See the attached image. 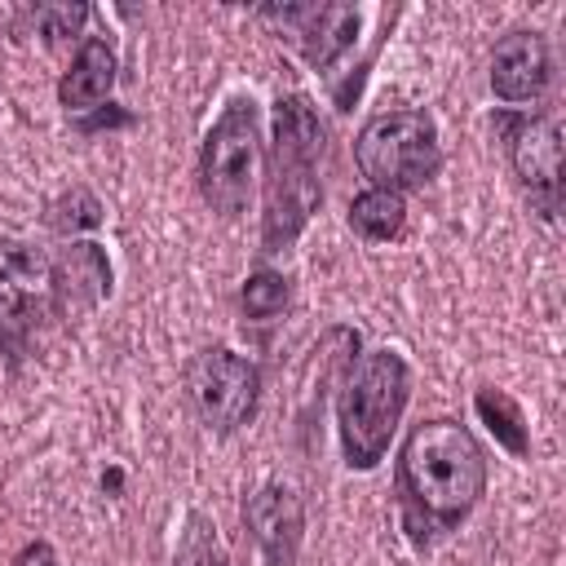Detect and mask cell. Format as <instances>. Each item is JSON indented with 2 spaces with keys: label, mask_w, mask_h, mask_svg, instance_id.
Masks as SVG:
<instances>
[{
  "label": "cell",
  "mask_w": 566,
  "mask_h": 566,
  "mask_svg": "<svg viewBox=\"0 0 566 566\" xmlns=\"http://www.w3.org/2000/svg\"><path fill=\"white\" fill-rule=\"evenodd\" d=\"M486 451L469 424L429 416L407 429L394 464V495L402 531L416 548H429L460 531L486 495Z\"/></svg>",
  "instance_id": "obj_1"
},
{
  "label": "cell",
  "mask_w": 566,
  "mask_h": 566,
  "mask_svg": "<svg viewBox=\"0 0 566 566\" xmlns=\"http://www.w3.org/2000/svg\"><path fill=\"white\" fill-rule=\"evenodd\" d=\"M323 155L327 128L305 93H283L270 115L265 155V208H261V256L287 252L323 203Z\"/></svg>",
  "instance_id": "obj_2"
},
{
  "label": "cell",
  "mask_w": 566,
  "mask_h": 566,
  "mask_svg": "<svg viewBox=\"0 0 566 566\" xmlns=\"http://www.w3.org/2000/svg\"><path fill=\"white\" fill-rule=\"evenodd\" d=\"M407 402L411 367L398 349H367L345 367L336 380V442L354 473H371L389 455Z\"/></svg>",
  "instance_id": "obj_3"
},
{
  "label": "cell",
  "mask_w": 566,
  "mask_h": 566,
  "mask_svg": "<svg viewBox=\"0 0 566 566\" xmlns=\"http://www.w3.org/2000/svg\"><path fill=\"white\" fill-rule=\"evenodd\" d=\"M354 164L376 190H424L442 168V142L429 111L402 106L371 115L354 137Z\"/></svg>",
  "instance_id": "obj_4"
},
{
  "label": "cell",
  "mask_w": 566,
  "mask_h": 566,
  "mask_svg": "<svg viewBox=\"0 0 566 566\" xmlns=\"http://www.w3.org/2000/svg\"><path fill=\"white\" fill-rule=\"evenodd\" d=\"M261 168V111L252 97H230L199 142L195 181L217 217H239L252 199Z\"/></svg>",
  "instance_id": "obj_5"
},
{
  "label": "cell",
  "mask_w": 566,
  "mask_h": 566,
  "mask_svg": "<svg viewBox=\"0 0 566 566\" xmlns=\"http://www.w3.org/2000/svg\"><path fill=\"white\" fill-rule=\"evenodd\" d=\"M53 318V252L27 234H0V354L18 363Z\"/></svg>",
  "instance_id": "obj_6"
},
{
  "label": "cell",
  "mask_w": 566,
  "mask_h": 566,
  "mask_svg": "<svg viewBox=\"0 0 566 566\" xmlns=\"http://www.w3.org/2000/svg\"><path fill=\"white\" fill-rule=\"evenodd\" d=\"M181 385H186L190 411L217 438H230L243 424H252V416L261 407V367L252 358L234 354L230 345H203L186 363Z\"/></svg>",
  "instance_id": "obj_7"
},
{
  "label": "cell",
  "mask_w": 566,
  "mask_h": 566,
  "mask_svg": "<svg viewBox=\"0 0 566 566\" xmlns=\"http://www.w3.org/2000/svg\"><path fill=\"white\" fill-rule=\"evenodd\" d=\"M504 159L544 221L562 212V124L553 111H509L495 119Z\"/></svg>",
  "instance_id": "obj_8"
},
{
  "label": "cell",
  "mask_w": 566,
  "mask_h": 566,
  "mask_svg": "<svg viewBox=\"0 0 566 566\" xmlns=\"http://www.w3.org/2000/svg\"><path fill=\"white\" fill-rule=\"evenodd\" d=\"M256 18L292 31L287 40H296L301 57L314 71H332L358 44V31H363L358 4H265L256 9Z\"/></svg>",
  "instance_id": "obj_9"
},
{
  "label": "cell",
  "mask_w": 566,
  "mask_h": 566,
  "mask_svg": "<svg viewBox=\"0 0 566 566\" xmlns=\"http://www.w3.org/2000/svg\"><path fill=\"white\" fill-rule=\"evenodd\" d=\"M553 44L544 31L535 27H513L509 35H500V44L491 49V71L486 84L495 93V102L504 106H531L544 102L553 88Z\"/></svg>",
  "instance_id": "obj_10"
},
{
  "label": "cell",
  "mask_w": 566,
  "mask_h": 566,
  "mask_svg": "<svg viewBox=\"0 0 566 566\" xmlns=\"http://www.w3.org/2000/svg\"><path fill=\"white\" fill-rule=\"evenodd\" d=\"M243 531L265 566H296L305 544V500L283 482H265L243 500Z\"/></svg>",
  "instance_id": "obj_11"
},
{
  "label": "cell",
  "mask_w": 566,
  "mask_h": 566,
  "mask_svg": "<svg viewBox=\"0 0 566 566\" xmlns=\"http://www.w3.org/2000/svg\"><path fill=\"white\" fill-rule=\"evenodd\" d=\"M111 256L93 239H66L53 252V318L75 323L111 296Z\"/></svg>",
  "instance_id": "obj_12"
},
{
  "label": "cell",
  "mask_w": 566,
  "mask_h": 566,
  "mask_svg": "<svg viewBox=\"0 0 566 566\" xmlns=\"http://www.w3.org/2000/svg\"><path fill=\"white\" fill-rule=\"evenodd\" d=\"M115 75H119V57H115L111 40L106 35H84L80 49L71 53V66L57 80V102L71 115H88V111L111 102Z\"/></svg>",
  "instance_id": "obj_13"
},
{
  "label": "cell",
  "mask_w": 566,
  "mask_h": 566,
  "mask_svg": "<svg viewBox=\"0 0 566 566\" xmlns=\"http://www.w3.org/2000/svg\"><path fill=\"white\" fill-rule=\"evenodd\" d=\"M349 230L358 239H367V243L402 239V230H407V199L394 195V190H376V186L358 190L349 199Z\"/></svg>",
  "instance_id": "obj_14"
},
{
  "label": "cell",
  "mask_w": 566,
  "mask_h": 566,
  "mask_svg": "<svg viewBox=\"0 0 566 566\" xmlns=\"http://www.w3.org/2000/svg\"><path fill=\"white\" fill-rule=\"evenodd\" d=\"M473 411H478V420L486 424V433L495 438V447H504L513 460H526V455H531V424H526V411H522L504 389L478 385Z\"/></svg>",
  "instance_id": "obj_15"
},
{
  "label": "cell",
  "mask_w": 566,
  "mask_h": 566,
  "mask_svg": "<svg viewBox=\"0 0 566 566\" xmlns=\"http://www.w3.org/2000/svg\"><path fill=\"white\" fill-rule=\"evenodd\" d=\"M287 305H292V279L283 270H265L261 265L239 287V314L248 323H274V318L287 314Z\"/></svg>",
  "instance_id": "obj_16"
},
{
  "label": "cell",
  "mask_w": 566,
  "mask_h": 566,
  "mask_svg": "<svg viewBox=\"0 0 566 566\" xmlns=\"http://www.w3.org/2000/svg\"><path fill=\"white\" fill-rule=\"evenodd\" d=\"M44 226L62 239H80V234L102 226V199L88 186H71V190H62L57 199L44 203Z\"/></svg>",
  "instance_id": "obj_17"
},
{
  "label": "cell",
  "mask_w": 566,
  "mask_h": 566,
  "mask_svg": "<svg viewBox=\"0 0 566 566\" xmlns=\"http://www.w3.org/2000/svg\"><path fill=\"white\" fill-rule=\"evenodd\" d=\"M172 566H230V557H226V548L217 539V526L203 513L186 517V531H181V544L172 553Z\"/></svg>",
  "instance_id": "obj_18"
},
{
  "label": "cell",
  "mask_w": 566,
  "mask_h": 566,
  "mask_svg": "<svg viewBox=\"0 0 566 566\" xmlns=\"http://www.w3.org/2000/svg\"><path fill=\"white\" fill-rule=\"evenodd\" d=\"M84 22H88V4H35L31 9V27L44 44H66L84 35Z\"/></svg>",
  "instance_id": "obj_19"
},
{
  "label": "cell",
  "mask_w": 566,
  "mask_h": 566,
  "mask_svg": "<svg viewBox=\"0 0 566 566\" xmlns=\"http://www.w3.org/2000/svg\"><path fill=\"white\" fill-rule=\"evenodd\" d=\"M115 124L124 128V124H133V115H128V111H119L115 102H106V111L97 106L88 119H80V133H97V128H115Z\"/></svg>",
  "instance_id": "obj_20"
},
{
  "label": "cell",
  "mask_w": 566,
  "mask_h": 566,
  "mask_svg": "<svg viewBox=\"0 0 566 566\" xmlns=\"http://www.w3.org/2000/svg\"><path fill=\"white\" fill-rule=\"evenodd\" d=\"M13 566H57V553H53L49 539H31V544L13 557Z\"/></svg>",
  "instance_id": "obj_21"
},
{
  "label": "cell",
  "mask_w": 566,
  "mask_h": 566,
  "mask_svg": "<svg viewBox=\"0 0 566 566\" xmlns=\"http://www.w3.org/2000/svg\"><path fill=\"white\" fill-rule=\"evenodd\" d=\"M102 486H106V491H119V486H124V473H119V469H106V473H102Z\"/></svg>",
  "instance_id": "obj_22"
}]
</instances>
